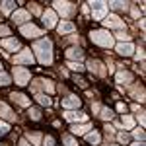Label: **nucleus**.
Returning <instances> with one entry per match:
<instances>
[{
	"instance_id": "1",
	"label": "nucleus",
	"mask_w": 146,
	"mask_h": 146,
	"mask_svg": "<svg viewBox=\"0 0 146 146\" xmlns=\"http://www.w3.org/2000/svg\"><path fill=\"white\" fill-rule=\"evenodd\" d=\"M33 51L37 53V60L41 64H51L53 62V43L49 39H39L33 43Z\"/></svg>"
},
{
	"instance_id": "2",
	"label": "nucleus",
	"mask_w": 146,
	"mask_h": 146,
	"mask_svg": "<svg viewBox=\"0 0 146 146\" xmlns=\"http://www.w3.org/2000/svg\"><path fill=\"white\" fill-rule=\"evenodd\" d=\"M90 39H92V43H96V45H100V47H105V49H109V47L115 45L113 35L109 33V31H105V29H96V31H92Z\"/></svg>"
},
{
	"instance_id": "3",
	"label": "nucleus",
	"mask_w": 146,
	"mask_h": 146,
	"mask_svg": "<svg viewBox=\"0 0 146 146\" xmlns=\"http://www.w3.org/2000/svg\"><path fill=\"white\" fill-rule=\"evenodd\" d=\"M88 6H92V16H94V20H103V18L107 16V10H109L107 2H92Z\"/></svg>"
},
{
	"instance_id": "4",
	"label": "nucleus",
	"mask_w": 146,
	"mask_h": 146,
	"mask_svg": "<svg viewBox=\"0 0 146 146\" xmlns=\"http://www.w3.org/2000/svg\"><path fill=\"white\" fill-rule=\"evenodd\" d=\"M12 60H14L16 64H33V62H35V56L31 55V51H29V49H22V53H18Z\"/></svg>"
},
{
	"instance_id": "5",
	"label": "nucleus",
	"mask_w": 146,
	"mask_h": 146,
	"mask_svg": "<svg viewBox=\"0 0 146 146\" xmlns=\"http://www.w3.org/2000/svg\"><path fill=\"white\" fill-rule=\"evenodd\" d=\"M31 78V72L27 68H14V80L18 86H25Z\"/></svg>"
},
{
	"instance_id": "6",
	"label": "nucleus",
	"mask_w": 146,
	"mask_h": 146,
	"mask_svg": "<svg viewBox=\"0 0 146 146\" xmlns=\"http://www.w3.org/2000/svg\"><path fill=\"white\" fill-rule=\"evenodd\" d=\"M20 31H22V35H25V37H41L43 35V29H39V27H35L33 23H23L22 27H20Z\"/></svg>"
},
{
	"instance_id": "7",
	"label": "nucleus",
	"mask_w": 146,
	"mask_h": 146,
	"mask_svg": "<svg viewBox=\"0 0 146 146\" xmlns=\"http://www.w3.org/2000/svg\"><path fill=\"white\" fill-rule=\"evenodd\" d=\"M53 6H55V12H58V14H60V16H64V18H66V16H72L74 10H76L70 2H55Z\"/></svg>"
},
{
	"instance_id": "8",
	"label": "nucleus",
	"mask_w": 146,
	"mask_h": 146,
	"mask_svg": "<svg viewBox=\"0 0 146 146\" xmlns=\"http://www.w3.org/2000/svg\"><path fill=\"white\" fill-rule=\"evenodd\" d=\"M56 22H58V18H56V12L55 10H45V12H43V23H45L47 29L56 27Z\"/></svg>"
},
{
	"instance_id": "9",
	"label": "nucleus",
	"mask_w": 146,
	"mask_h": 146,
	"mask_svg": "<svg viewBox=\"0 0 146 146\" xmlns=\"http://www.w3.org/2000/svg\"><path fill=\"white\" fill-rule=\"evenodd\" d=\"M103 25L105 27H115V29H123L125 27V23L117 18V16H105L103 18Z\"/></svg>"
},
{
	"instance_id": "10",
	"label": "nucleus",
	"mask_w": 146,
	"mask_h": 146,
	"mask_svg": "<svg viewBox=\"0 0 146 146\" xmlns=\"http://www.w3.org/2000/svg\"><path fill=\"white\" fill-rule=\"evenodd\" d=\"M62 107H64L66 111L78 109V107H80V100L76 98V96H68V98H64V100H62Z\"/></svg>"
},
{
	"instance_id": "11",
	"label": "nucleus",
	"mask_w": 146,
	"mask_h": 146,
	"mask_svg": "<svg viewBox=\"0 0 146 146\" xmlns=\"http://www.w3.org/2000/svg\"><path fill=\"white\" fill-rule=\"evenodd\" d=\"M64 119L70 121V123H76V121H88V115L76 113V111H64Z\"/></svg>"
},
{
	"instance_id": "12",
	"label": "nucleus",
	"mask_w": 146,
	"mask_h": 146,
	"mask_svg": "<svg viewBox=\"0 0 146 146\" xmlns=\"http://www.w3.org/2000/svg\"><path fill=\"white\" fill-rule=\"evenodd\" d=\"M0 117H2V119H6V121H16L14 111H12L6 103H2V101H0Z\"/></svg>"
},
{
	"instance_id": "13",
	"label": "nucleus",
	"mask_w": 146,
	"mask_h": 146,
	"mask_svg": "<svg viewBox=\"0 0 146 146\" xmlns=\"http://www.w3.org/2000/svg\"><path fill=\"white\" fill-rule=\"evenodd\" d=\"M12 20L16 23H23V22H29V12L27 10H16L12 14Z\"/></svg>"
},
{
	"instance_id": "14",
	"label": "nucleus",
	"mask_w": 146,
	"mask_h": 146,
	"mask_svg": "<svg viewBox=\"0 0 146 146\" xmlns=\"http://www.w3.org/2000/svg\"><path fill=\"white\" fill-rule=\"evenodd\" d=\"M117 53L123 55V56L133 55V53H135V45H133V43H119V45H117Z\"/></svg>"
},
{
	"instance_id": "15",
	"label": "nucleus",
	"mask_w": 146,
	"mask_h": 146,
	"mask_svg": "<svg viewBox=\"0 0 146 146\" xmlns=\"http://www.w3.org/2000/svg\"><path fill=\"white\" fill-rule=\"evenodd\" d=\"M66 58L68 60H72V58H78V60H82L84 58V51L82 49H78V47H70V49H66Z\"/></svg>"
},
{
	"instance_id": "16",
	"label": "nucleus",
	"mask_w": 146,
	"mask_h": 146,
	"mask_svg": "<svg viewBox=\"0 0 146 146\" xmlns=\"http://www.w3.org/2000/svg\"><path fill=\"white\" fill-rule=\"evenodd\" d=\"M76 29V25L72 22H60V23H56V31L62 35V33H72Z\"/></svg>"
},
{
	"instance_id": "17",
	"label": "nucleus",
	"mask_w": 146,
	"mask_h": 146,
	"mask_svg": "<svg viewBox=\"0 0 146 146\" xmlns=\"http://www.w3.org/2000/svg\"><path fill=\"white\" fill-rule=\"evenodd\" d=\"M0 45L4 47V49H8V51H18V49H20V43H18L16 39H12V37L2 39V41H0Z\"/></svg>"
},
{
	"instance_id": "18",
	"label": "nucleus",
	"mask_w": 146,
	"mask_h": 146,
	"mask_svg": "<svg viewBox=\"0 0 146 146\" xmlns=\"http://www.w3.org/2000/svg\"><path fill=\"white\" fill-rule=\"evenodd\" d=\"M88 68H90L92 72L100 74V76H105V70H103V64H101L100 60H90V62H88Z\"/></svg>"
},
{
	"instance_id": "19",
	"label": "nucleus",
	"mask_w": 146,
	"mask_h": 146,
	"mask_svg": "<svg viewBox=\"0 0 146 146\" xmlns=\"http://www.w3.org/2000/svg\"><path fill=\"white\" fill-rule=\"evenodd\" d=\"M12 100L18 105H22V107H29L31 105V101L27 100V96H23V94H12Z\"/></svg>"
},
{
	"instance_id": "20",
	"label": "nucleus",
	"mask_w": 146,
	"mask_h": 146,
	"mask_svg": "<svg viewBox=\"0 0 146 146\" xmlns=\"http://www.w3.org/2000/svg\"><path fill=\"white\" fill-rule=\"evenodd\" d=\"M70 131L72 135H86L88 131H92V125H72Z\"/></svg>"
},
{
	"instance_id": "21",
	"label": "nucleus",
	"mask_w": 146,
	"mask_h": 146,
	"mask_svg": "<svg viewBox=\"0 0 146 146\" xmlns=\"http://www.w3.org/2000/svg\"><path fill=\"white\" fill-rule=\"evenodd\" d=\"M35 82H37V84H41L45 92H49V94H55L56 88H55V84H53L51 80H35Z\"/></svg>"
},
{
	"instance_id": "22",
	"label": "nucleus",
	"mask_w": 146,
	"mask_h": 146,
	"mask_svg": "<svg viewBox=\"0 0 146 146\" xmlns=\"http://www.w3.org/2000/svg\"><path fill=\"white\" fill-rule=\"evenodd\" d=\"M117 82H119V84H123V82L131 84V82H133V74H131V72H125V70H121V72L117 74Z\"/></svg>"
},
{
	"instance_id": "23",
	"label": "nucleus",
	"mask_w": 146,
	"mask_h": 146,
	"mask_svg": "<svg viewBox=\"0 0 146 146\" xmlns=\"http://www.w3.org/2000/svg\"><path fill=\"white\" fill-rule=\"evenodd\" d=\"M86 140L92 142V144H100L101 136H100V133H96V131H94V133H88V135H86Z\"/></svg>"
},
{
	"instance_id": "24",
	"label": "nucleus",
	"mask_w": 146,
	"mask_h": 146,
	"mask_svg": "<svg viewBox=\"0 0 146 146\" xmlns=\"http://www.w3.org/2000/svg\"><path fill=\"white\" fill-rule=\"evenodd\" d=\"M107 6H111L113 10H127L131 4H129V2H109Z\"/></svg>"
},
{
	"instance_id": "25",
	"label": "nucleus",
	"mask_w": 146,
	"mask_h": 146,
	"mask_svg": "<svg viewBox=\"0 0 146 146\" xmlns=\"http://www.w3.org/2000/svg\"><path fill=\"white\" fill-rule=\"evenodd\" d=\"M27 140H31L35 146H39V144H41V140H43V136L39 135V133H33V135H31V133H27Z\"/></svg>"
},
{
	"instance_id": "26",
	"label": "nucleus",
	"mask_w": 146,
	"mask_h": 146,
	"mask_svg": "<svg viewBox=\"0 0 146 146\" xmlns=\"http://www.w3.org/2000/svg\"><path fill=\"white\" fill-rule=\"evenodd\" d=\"M131 94H133V96H135V98H136L138 101H144V90H142V88L135 86V88L131 90Z\"/></svg>"
},
{
	"instance_id": "27",
	"label": "nucleus",
	"mask_w": 146,
	"mask_h": 146,
	"mask_svg": "<svg viewBox=\"0 0 146 146\" xmlns=\"http://www.w3.org/2000/svg\"><path fill=\"white\" fill-rule=\"evenodd\" d=\"M14 6H16V4L8 0V2H2V4H0V10H2V14H10V12L14 10Z\"/></svg>"
},
{
	"instance_id": "28",
	"label": "nucleus",
	"mask_w": 146,
	"mask_h": 146,
	"mask_svg": "<svg viewBox=\"0 0 146 146\" xmlns=\"http://www.w3.org/2000/svg\"><path fill=\"white\" fill-rule=\"evenodd\" d=\"M123 125H125L127 131H131V129L135 127V119H133L131 115H125V117H123Z\"/></svg>"
},
{
	"instance_id": "29",
	"label": "nucleus",
	"mask_w": 146,
	"mask_h": 146,
	"mask_svg": "<svg viewBox=\"0 0 146 146\" xmlns=\"http://www.w3.org/2000/svg\"><path fill=\"white\" fill-rule=\"evenodd\" d=\"M100 117L103 119V121H107V119H111V117H113V111H111V109H107V107H101V109H100Z\"/></svg>"
},
{
	"instance_id": "30",
	"label": "nucleus",
	"mask_w": 146,
	"mask_h": 146,
	"mask_svg": "<svg viewBox=\"0 0 146 146\" xmlns=\"http://www.w3.org/2000/svg\"><path fill=\"white\" fill-rule=\"evenodd\" d=\"M62 142L66 146H78V142L74 140V136L72 135H62Z\"/></svg>"
},
{
	"instance_id": "31",
	"label": "nucleus",
	"mask_w": 146,
	"mask_h": 146,
	"mask_svg": "<svg viewBox=\"0 0 146 146\" xmlns=\"http://www.w3.org/2000/svg\"><path fill=\"white\" fill-rule=\"evenodd\" d=\"M68 68L74 70V72H82V70H86L84 64H80V62H72V60H68Z\"/></svg>"
},
{
	"instance_id": "32",
	"label": "nucleus",
	"mask_w": 146,
	"mask_h": 146,
	"mask_svg": "<svg viewBox=\"0 0 146 146\" xmlns=\"http://www.w3.org/2000/svg\"><path fill=\"white\" fill-rule=\"evenodd\" d=\"M35 100L39 101L41 105H51V100H49L47 96H43V94H37V96H35Z\"/></svg>"
},
{
	"instance_id": "33",
	"label": "nucleus",
	"mask_w": 146,
	"mask_h": 146,
	"mask_svg": "<svg viewBox=\"0 0 146 146\" xmlns=\"http://www.w3.org/2000/svg\"><path fill=\"white\" fill-rule=\"evenodd\" d=\"M29 117H31V119H33V121H39V119H41V111H39V109H31V107H29Z\"/></svg>"
},
{
	"instance_id": "34",
	"label": "nucleus",
	"mask_w": 146,
	"mask_h": 146,
	"mask_svg": "<svg viewBox=\"0 0 146 146\" xmlns=\"http://www.w3.org/2000/svg\"><path fill=\"white\" fill-rule=\"evenodd\" d=\"M10 84V76L6 72H0V86H8Z\"/></svg>"
},
{
	"instance_id": "35",
	"label": "nucleus",
	"mask_w": 146,
	"mask_h": 146,
	"mask_svg": "<svg viewBox=\"0 0 146 146\" xmlns=\"http://www.w3.org/2000/svg\"><path fill=\"white\" fill-rule=\"evenodd\" d=\"M133 136H135L136 140H140V142H144V131H140V129H136V131H133Z\"/></svg>"
},
{
	"instance_id": "36",
	"label": "nucleus",
	"mask_w": 146,
	"mask_h": 146,
	"mask_svg": "<svg viewBox=\"0 0 146 146\" xmlns=\"http://www.w3.org/2000/svg\"><path fill=\"white\" fill-rule=\"evenodd\" d=\"M115 37H117V39H121L123 43H129V39H131V37H129V35H127V33H125V31H123V29H121L119 33L115 35Z\"/></svg>"
},
{
	"instance_id": "37",
	"label": "nucleus",
	"mask_w": 146,
	"mask_h": 146,
	"mask_svg": "<svg viewBox=\"0 0 146 146\" xmlns=\"http://www.w3.org/2000/svg\"><path fill=\"white\" fill-rule=\"evenodd\" d=\"M8 131H10V125H8V123H4V121H0V136H2V135H6Z\"/></svg>"
},
{
	"instance_id": "38",
	"label": "nucleus",
	"mask_w": 146,
	"mask_h": 146,
	"mask_svg": "<svg viewBox=\"0 0 146 146\" xmlns=\"http://www.w3.org/2000/svg\"><path fill=\"white\" fill-rule=\"evenodd\" d=\"M117 138H119V142H121V144H127V142L131 140V136L127 135V133H121V135L117 136Z\"/></svg>"
},
{
	"instance_id": "39",
	"label": "nucleus",
	"mask_w": 146,
	"mask_h": 146,
	"mask_svg": "<svg viewBox=\"0 0 146 146\" xmlns=\"http://www.w3.org/2000/svg\"><path fill=\"white\" fill-rule=\"evenodd\" d=\"M55 144V138H53V136H45V138H43V146H53Z\"/></svg>"
},
{
	"instance_id": "40",
	"label": "nucleus",
	"mask_w": 146,
	"mask_h": 146,
	"mask_svg": "<svg viewBox=\"0 0 146 146\" xmlns=\"http://www.w3.org/2000/svg\"><path fill=\"white\" fill-rule=\"evenodd\" d=\"M0 35H2V37L6 39V35H10V29H8L6 25H0Z\"/></svg>"
},
{
	"instance_id": "41",
	"label": "nucleus",
	"mask_w": 146,
	"mask_h": 146,
	"mask_svg": "<svg viewBox=\"0 0 146 146\" xmlns=\"http://www.w3.org/2000/svg\"><path fill=\"white\" fill-rule=\"evenodd\" d=\"M29 8H31V12H33V14H41V8H39L37 4H29Z\"/></svg>"
},
{
	"instance_id": "42",
	"label": "nucleus",
	"mask_w": 146,
	"mask_h": 146,
	"mask_svg": "<svg viewBox=\"0 0 146 146\" xmlns=\"http://www.w3.org/2000/svg\"><path fill=\"white\" fill-rule=\"evenodd\" d=\"M142 58H144V51H142V49H140V51H138V53H136V60H142Z\"/></svg>"
},
{
	"instance_id": "43",
	"label": "nucleus",
	"mask_w": 146,
	"mask_h": 146,
	"mask_svg": "<svg viewBox=\"0 0 146 146\" xmlns=\"http://www.w3.org/2000/svg\"><path fill=\"white\" fill-rule=\"evenodd\" d=\"M131 14H133L135 18H138V16H140V12H138V8H131Z\"/></svg>"
},
{
	"instance_id": "44",
	"label": "nucleus",
	"mask_w": 146,
	"mask_h": 146,
	"mask_svg": "<svg viewBox=\"0 0 146 146\" xmlns=\"http://www.w3.org/2000/svg\"><path fill=\"white\" fill-rule=\"evenodd\" d=\"M136 119H138V123L144 127V115H142V113H140V115H136Z\"/></svg>"
},
{
	"instance_id": "45",
	"label": "nucleus",
	"mask_w": 146,
	"mask_h": 146,
	"mask_svg": "<svg viewBox=\"0 0 146 146\" xmlns=\"http://www.w3.org/2000/svg\"><path fill=\"white\" fill-rule=\"evenodd\" d=\"M92 109H94V113H100V109H101V105H98V103H96V105H92Z\"/></svg>"
},
{
	"instance_id": "46",
	"label": "nucleus",
	"mask_w": 146,
	"mask_h": 146,
	"mask_svg": "<svg viewBox=\"0 0 146 146\" xmlns=\"http://www.w3.org/2000/svg\"><path fill=\"white\" fill-rule=\"evenodd\" d=\"M125 109H127V107H125V103H119V105H117V111H121V113H123Z\"/></svg>"
},
{
	"instance_id": "47",
	"label": "nucleus",
	"mask_w": 146,
	"mask_h": 146,
	"mask_svg": "<svg viewBox=\"0 0 146 146\" xmlns=\"http://www.w3.org/2000/svg\"><path fill=\"white\" fill-rule=\"evenodd\" d=\"M20 146H29V142H27V140H22V142H20Z\"/></svg>"
},
{
	"instance_id": "48",
	"label": "nucleus",
	"mask_w": 146,
	"mask_h": 146,
	"mask_svg": "<svg viewBox=\"0 0 146 146\" xmlns=\"http://www.w3.org/2000/svg\"><path fill=\"white\" fill-rule=\"evenodd\" d=\"M131 146H144V142H135V144H131Z\"/></svg>"
},
{
	"instance_id": "49",
	"label": "nucleus",
	"mask_w": 146,
	"mask_h": 146,
	"mask_svg": "<svg viewBox=\"0 0 146 146\" xmlns=\"http://www.w3.org/2000/svg\"><path fill=\"white\" fill-rule=\"evenodd\" d=\"M105 146H117V144H105Z\"/></svg>"
},
{
	"instance_id": "50",
	"label": "nucleus",
	"mask_w": 146,
	"mask_h": 146,
	"mask_svg": "<svg viewBox=\"0 0 146 146\" xmlns=\"http://www.w3.org/2000/svg\"><path fill=\"white\" fill-rule=\"evenodd\" d=\"M0 68H2V64H0ZM0 72H2V70H0Z\"/></svg>"
}]
</instances>
